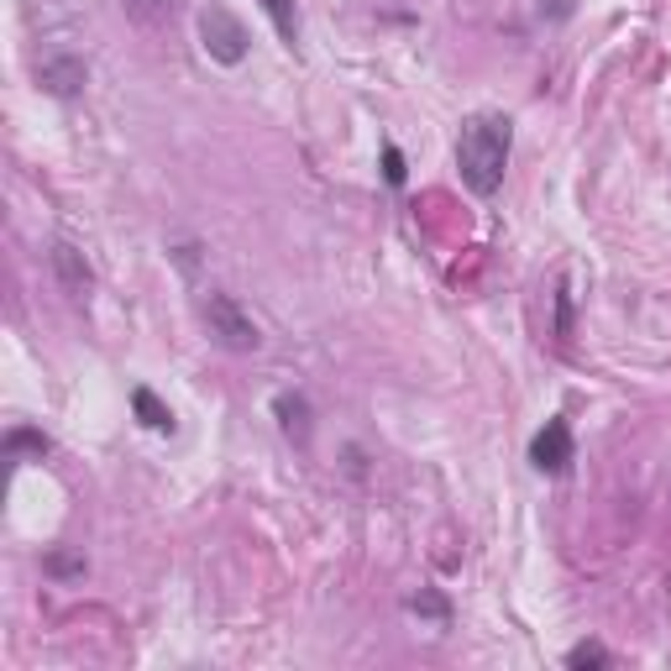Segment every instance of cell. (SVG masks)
<instances>
[{"label": "cell", "mask_w": 671, "mask_h": 671, "mask_svg": "<svg viewBox=\"0 0 671 671\" xmlns=\"http://www.w3.org/2000/svg\"><path fill=\"white\" fill-rule=\"evenodd\" d=\"M509 147H514V121L504 111H477V116L462 121V132H456V168H462V184L477 199L504 189Z\"/></svg>", "instance_id": "obj_1"}, {"label": "cell", "mask_w": 671, "mask_h": 671, "mask_svg": "<svg viewBox=\"0 0 671 671\" xmlns=\"http://www.w3.org/2000/svg\"><path fill=\"white\" fill-rule=\"evenodd\" d=\"M199 320H205V331H210V341L216 347H226V352H257L262 347V326H257L247 310H241L231 295H220V289H210V295L199 299Z\"/></svg>", "instance_id": "obj_2"}, {"label": "cell", "mask_w": 671, "mask_h": 671, "mask_svg": "<svg viewBox=\"0 0 671 671\" xmlns=\"http://www.w3.org/2000/svg\"><path fill=\"white\" fill-rule=\"evenodd\" d=\"M199 42H205V53L216 63H226V69H237L241 59H247V48H252V38H247V27H241L226 6H205L199 11Z\"/></svg>", "instance_id": "obj_3"}, {"label": "cell", "mask_w": 671, "mask_h": 671, "mask_svg": "<svg viewBox=\"0 0 671 671\" xmlns=\"http://www.w3.org/2000/svg\"><path fill=\"white\" fill-rule=\"evenodd\" d=\"M572 462H577L572 425H567L561 415L546 420V425L535 431V441H530V467H535V473H546V477H561Z\"/></svg>", "instance_id": "obj_4"}, {"label": "cell", "mask_w": 671, "mask_h": 671, "mask_svg": "<svg viewBox=\"0 0 671 671\" xmlns=\"http://www.w3.org/2000/svg\"><path fill=\"white\" fill-rule=\"evenodd\" d=\"M38 84L53 100H74L84 84H90V69H84V59H74V53H53V59L38 63Z\"/></svg>", "instance_id": "obj_5"}, {"label": "cell", "mask_w": 671, "mask_h": 671, "mask_svg": "<svg viewBox=\"0 0 671 671\" xmlns=\"http://www.w3.org/2000/svg\"><path fill=\"white\" fill-rule=\"evenodd\" d=\"M48 262H53L59 283H63V289H69L74 299L90 295V283H95V268L84 262V252L74 247V241H53V247H48Z\"/></svg>", "instance_id": "obj_6"}, {"label": "cell", "mask_w": 671, "mask_h": 671, "mask_svg": "<svg viewBox=\"0 0 671 671\" xmlns=\"http://www.w3.org/2000/svg\"><path fill=\"white\" fill-rule=\"evenodd\" d=\"M273 415H278V431L295 441L299 452L310 446V435H316V415H310V399L304 394H278L273 399Z\"/></svg>", "instance_id": "obj_7"}, {"label": "cell", "mask_w": 671, "mask_h": 671, "mask_svg": "<svg viewBox=\"0 0 671 671\" xmlns=\"http://www.w3.org/2000/svg\"><path fill=\"white\" fill-rule=\"evenodd\" d=\"M132 410H137V420L153 435H174V410H168L153 389H132Z\"/></svg>", "instance_id": "obj_8"}, {"label": "cell", "mask_w": 671, "mask_h": 671, "mask_svg": "<svg viewBox=\"0 0 671 671\" xmlns=\"http://www.w3.org/2000/svg\"><path fill=\"white\" fill-rule=\"evenodd\" d=\"M126 6V17L137 21V27H147V32H158V27H168V21L178 17V0H121Z\"/></svg>", "instance_id": "obj_9"}, {"label": "cell", "mask_w": 671, "mask_h": 671, "mask_svg": "<svg viewBox=\"0 0 671 671\" xmlns=\"http://www.w3.org/2000/svg\"><path fill=\"white\" fill-rule=\"evenodd\" d=\"M404 609L415 613V619H435V624H452V603H446L441 592H431V588L410 592V598H404Z\"/></svg>", "instance_id": "obj_10"}, {"label": "cell", "mask_w": 671, "mask_h": 671, "mask_svg": "<svg viewBox=\"0 0 671 671\" xmlns=\"http://www.w3.org/2000/svg\"><path fill=\"white\" fill-rule=\"evenodd\" d=\"M257 6L273 17V32H278V38L295 48V42H299V6H295V0H257Z\"/></svg>", "instance_id": "obj_11"}, {"label": "cell", "mask_w": 671, "mask_h": 671, "mask_svg": "<svg viewBox=\"0 0 671 671\" xmlns=\"http://www.w3.org/2000/svg\"><path fill=\"white\" fill-rule=\"evenodd\" d=\"M613 655L603 651V646H598V640H582V646H572V651H567V667L572 671H588V667H609Z\"/></svg>", "instance_id": "obj_12"}, {"label": "cell", "mask_w": 671, "mask_h": 671, "mask_svg": "<svg viewBox=\"0 0 671 671\" xmlns=\"http://www.w3.org/2000/svg\"><path fill=\"white\" fill-rule=\"evenodd\" d=\"M572 283H561V289H556V320H551V336L556 341H567V336H572Z\"/></svg>", "instance_id": "obj_13"}, {"label": "cell", "mask_w": 671, "mask_h": 671, "mask_svg": "<svg viewBox=\"0 0 671 671\" xmlns=\"http://www.w3.org/2000/svg\"><path fill=\"white\" fill-rule=\"evenodd\" d=\"M6 452H11V456H17V452L48 456V435H42V431H11V435H6Z\"/></svg>", "instance_id": "obj_14"}, {"label": "cell", "mask_w": 671, "mask_h": 671, "mask_svg": "<svg viewBox=\"0 0 671 671\" xmlns=\"http://www.w3.org/2000/svg\"><path fill=\"white\" fill-rule=\"evenodd\" d=\"M383 178H389V184H404V178H410V168H404V153H399L394 142H389V147H383Z\"/></svg>", "instance_id": "obj_15"}, {"label": "cell", "mask_w": 671, "mask_h": 671, "mask_svg": "<svg viewBox=\"0 0 671 671\" xmlns=\"http://www.w3.org/2000/svg\"><path fill=\"white\" fill-rule=\"evenodd\" d=\"M577 11V0H535V17H546V21H567Z\"/></svg>", "instance_id": "obj_16"}, {"label": "cell", "mask_w": 671, "mask_h": 671, "mask_svg": "<svg viewBox=\"0 0 671 671\" xmlns=\"http://www.w3.org/2000/svg\"><path fill=\"white\" fill-rule=\"evenodd\" d=\"M48 572H53V577H80L84 561H80V556H48Z\"/></svg>", "instance_id": "obj_17"}]
</instances>
